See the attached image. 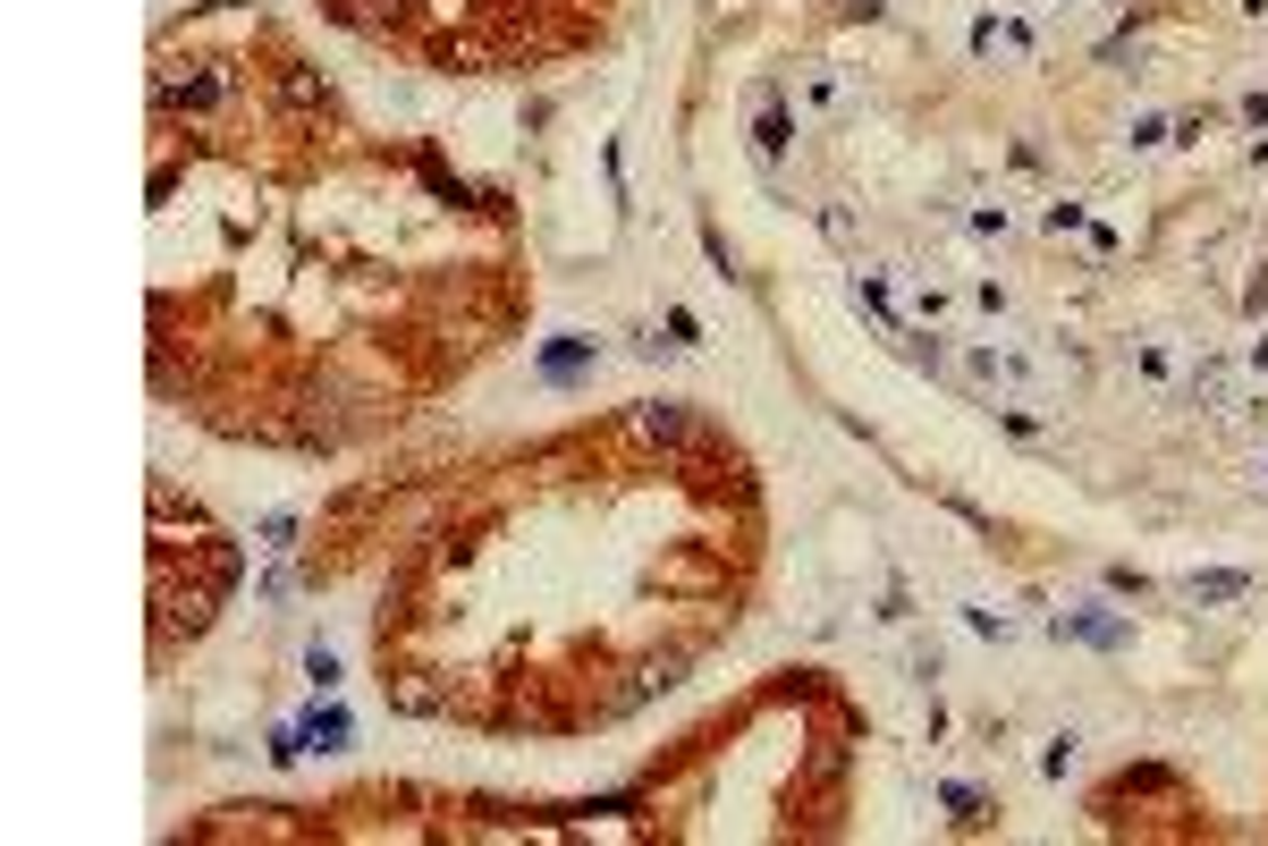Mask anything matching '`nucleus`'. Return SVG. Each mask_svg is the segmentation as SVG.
Listing matches in <instances>:
<instances>
[{"label": "nucleus", "mask_w": 1268, "mask_h": 846, "mask_svg": "<svg viewBox=\"0 0 1268 846\" xmlns=\"http://www.w3.org/2000/svg\"><path fill=\"white\" fill-rule=\"evenodd\" d=\"M973 60H982V68H998V60H1041V34L1023 26V17L982 9V17H973Z\"/></svg>", "instance_id": "f257e3e1"}, {"label": "nucleus", "mask_w": 1268, "mask_h": 846, "mask_svg": "<svg viewBox=\"0 0 1268 846\" xmlns=\"http://www.w3.org/2000/svg\"><path fill=\"white\" fill-rule=\"evenodd\" d=\"M964 381H982V390H1032L1041 373L1014 356V348H989L982 339V348H964Z\"/></svg>", "instance_id": "f03ea898"}, {"label": "nucleus", "mask_w": 1268, "mask_h": 846, "mask_svg": "<svg viewBox=\"0 0 1268 846\" xmlns=\"http://www.w3.org/2000/svg\"><path fill=\"white\" fill-rule=\"evenodd\" d=\"M787 102H795V119H837V110H846V77L812 60V68H795V94Z\"/></svg>", "instance_id": "7ed1b4c3"}, {"label": "nucleus", "mask_w": 1268, "mask_h": 846, "mask_svg": "<svg viewBox=\"0 0 1268 846\" xmlns=\"http://www.w3.org/2000/svg\"><path fill=\"white\" fill-rule=\"evenodd\" d=\"M787 144H795V102L770 85V94H761V119H753V153L778 169V162H787Z\"/></svg>", "instance_id": "20e7f679"}, {"label": "nucleus", "mask_w": 1268, "mask_h": 846, "mask_svg": "<svg viewBox=\"0 0 1268 846\" xmlns=\"http://www.w3.org/2000/svg\"><path fill=\"white\" fill-rule=\"evenodd\" d=\"M1057 635L1100 644V651H1125V644H1134V626H1125V619H1100V610H1066V619H1057Z\"/></svg>", "instance_id": "39448f33"}, {"label": "nucleus", "mask_w": 1268, "mask_h": 846, "mask_svg": "<svg viewBox=\"0 0 1268 846\" xmlns=\"http://www.w3.org/2000/svg\"><path fill=\"white\" fill-rule=\"evenodd\" d=\"M1243 592H1252L1243 567H1193L1184 576V601H1243Z\"/></svg>", "instance_id": "423d86ee"}, {"label": "nucleus", "mask_w": 1268, "mask_h": 846, "mask_svg": "<svg viewBox=\"0 0 1268 846\" xmlns=\"http://www.w3.org/2000/svg\"><path fill=\"white\" fill-rule=\"evenodd\" d=\"M846 289H855V305H862V314H871V322H888V330H896V339H905V322H896V296H888V271H855Z\"/></svg>", "instance_id": "0eeeda50"}, {"label": "nucleus", "mask_w": 1268, "mask_h": 846, "mask_svg": "<svg viewBox=\"0 0 1268 846\" xmlns=\"http://www.w3.org/2000/svg\"><path fill=\"white\" fill-rule=\"evenodd\" d=\"M1184 398H1193V407H1209V415H1235V373H1226V364H1201Z\"/></svg>", "instance_id": "6e6552de"}, {"label": "nucleus", "mask_w": 1268, "mask_h": 846, "mask_svg": "<svg viewBox=\"0 0 1268 846\" xmlns=\"http://www.w3.org/2000/svg\"><path fill=\"white\" fill-rule=\"evenodd\" d=\"M634 432H643V440H685V407H677V398H651V407L634 415Z\"/></svg>", "instance_id": "1a4fd4ad"}, {"label": "nucleus", "mask_w": 1268, "mask_h": 846, "mask_svg": "<svg viewBox=\"0 0 1268 846\" xmlns=\"http://www.w3.org/2000/svg\"><path fill=\"white\" fill-rule=\"evenodd\" d=\"M1134 373L1167 390V381H1175V348H1167V339H1141V348H1134Z\"/></svg>", "instance_id": "9d476101"}, {"label": "nucleus", "mask_w": 1268, "mask_h": 846, "mask_svg": "<svg viewBox=\"0 0 1268 846\" xmlns=\"http://www.w3.org/2000/svg\"><path fill=\"white\" fill-rule=\"evenodd\" d=\"M948 314H955V296L939 289V280H914V322H921V330H939Z\"/></svg>", "instance_id": "9b49d317"}, {"label": "nucleus", "mask_w": 1268, "mask_h": 846, "mask_svg": "<svg viewBox=\"0 0 1268 846\" xmlns=\"http://www.w3.org/2000/svg\"><path fill=\"white\" fill-rule=\"evenodd\" d=\"M1159 144H1175V119L1167 110H1141L1134 119V153H1159Z\"/></svg>", "instance_id": "f8f14e48"}, {"label": "nucleus", "mask_w": 1268, "mask_h": 846, "mask_svg": "<svg viewBox=\"0 0 1268 846\" xmlns=\"http://www.w3.org/2000/svg\"><path fill=\"white\" fill-rule=\"evenodd\" d=\"M305 678H314V694H330V685H339V651L321 644V635L305 644Z\"/></svg>", "instance_id": "ddd939ff"}, {"label": "nucleus", "mask_w": 1268, "mask_h": 846, "mask_svg": "<svg viewBox=\"0 0 1268 846\" xmlns=\"http://www.w3.org/2000/svg\"><path fill=\"white\" fill-rule=\"evenodd\" d=\"M1075 753H1082V737H1048V745H1041V771H1048V779H1066V771H1075Z\"/></svg>", "instance_id": "4468645a"}, {"label": "nucleus", "mask_w": 1268, "mask_h": 846, "mask_svg": "<svg viewBox=\"0 0 1268 846\" xmlns=\"http://www.w3.org/2000/svg\"><path fill=\"white\" fill-rule=\"evenodd\" d=\"M305 737H314L321 753H339V745H348V712H314V728H305Z\"/></svg>", "instance_id": "2eb2a0df"}, {"label": "nucleus", "mask_w": 1268, "mask_h": 846, "mask_svg": "<svg viewBox=\"0 0 1268 846\" xmlns=\"http://www.w3.org/2000/svg\"><path fill=\"white\" fill-rule=\"evenodd\" d=\"M964 228H973V237H1007V203H973V212H964Z\"/></svg>", "instance_id": "dca6fc26"}, {"label": "nucleus", "mask_w": 1268, "mask_h": 846, "mask_svg": "<svg viewBox=\"0 0 1268 846\" xmlns=\"http://www.w3.org/2000/svg\"><path fill=\"white\" fill-rule=\"evenodd\" d=\"M262 551H271V559L296 551V517H287V508H280V517H262Z\"/></svg>", "instance_id": "f3484780"}, {"label": "nucleus", "mask_w": 1268, "mask_h": 846, "mask_svg": "<svg viewBox=\"0 0 1268 846\" xmlns=\"http://www.w3.org/2000/svg\"><path fill=\"white\" fill-rule=\"evenodd\" d=\"M964 626H973V635H989V644H1007V635H1014L1007 610H964Z\"/></svg>", "instance_id": "a211bd4d"}, {"label": "nucleus", "mask_w": 1268, "mask_h": 846, "mask_svg": "<svg viewBox=\"0 0 1268 846\" xmlns=\"http://www.w3.org/2000/svg\"><path fill=\"white\" fill-rule=\"evenodd\" d=\"M973 305H982V314H989V322H1007V305H1014V296H1007V289H998V280H973Z\"/></svg>", "instance_id": "6ab92c4d"}, {"label": "nucleus", "mask_w": 1268, "mask_h": 846, "mask_svg": "<svg viewBox=\"0 0 1268 846\" xmlns=\"http://www.w3.org/2000/svg\"><path fill=\"white\" fill-rule=\"evenodd\" d=\"M1041 228H1048V237H1066V228H1082V203H1048V221H1041Z\"/></svg>", "instance_id": "aec40b11"}, {"label": "nucleus", "mask_w": 1268, "mask_h": 846, "mask_svg": "<svg viewBox=\"0 0 1268 846\" xmlns=\"http://www.w3.org/2000/svg\"><path fill=\"white\" fill-rule=\"evenodd\" d=\"M1235 119H1243V128H1268V94H1243V102H1235Z\"/></svg>", "instance_id": "412c9836"}, {"label": "nucleus", "mask_w": 1268, "mask_h": 846, "mask_svg": "<svg viewBox=\"0 0 1268 846\" xmlns=\"http://www.w3.org/2000/svg\"><path fill=\"white\" fill-rule=\"evenodd\" d=\"M1243 373H1260V381H1268V330L1252 339V348H1243Z\"/></svg>", "instance_id": "4be33fe9"}, {"label": "nucleus", "mask_w": 1268, "mask_h": 846, "mask_svg": "<svg viewBox=\"0 0 1268 846\" xmlns=\"http://www.w3.org/2000/svg\"><path fill=\"white\" fill-rule=\"evenodd\" d=\"M837 9H846V17H880V0H837Z\"/></svg>", "instance_id": "5701e85b"}]
</instances>
